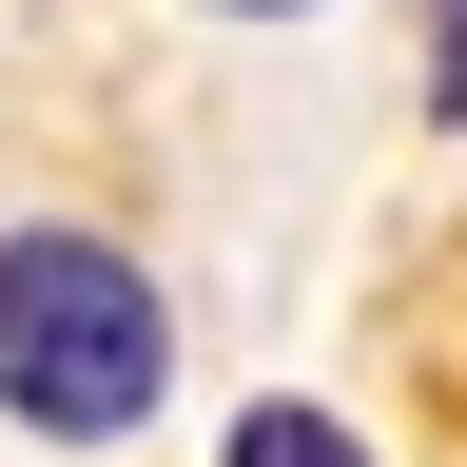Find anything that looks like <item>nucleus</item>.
Listing matches in <instances>:
<instances>
[{
	"mask_svg": "<svg viewBox=\"0 0 467 467\" xmlns=\"http://www.w3.org/2000/svg\"><path fill=\"white\" fill-rule=\"evenodd\" d=\"M156 370H175V331H156L137 254H98V234H0V409H20V429L117 448L156 409Z\"/></svg>",
	"mask_w": 467,
	"mask_h": 467,
	"instance_id": "obj_1",
	"label": "nucleus"
},
{
	"mask_svg": "<svg viewBox=\"0 0 467 467\" xmlns=\"http://www.w3.org/2000/svg\"><path fill=\"white\" fill-rule=\"evenodd\" d=\"M429 98H467V0H448V20H429Z\"/></svg>",
	"mask_w": 467,
	"mask_h": 467,
	"instance_id": "obj_3",
	"label": "nucleus"
},
{
	"mask_svg": "<svg viewBox=\"0 0 467 467\" xmlns=\"http://www.w3.org/2000/svg\"><path fill=\"white\" fill-rule=\"evenodd\" d=\"M254 20H273V0H254Z\"/></svg>",
	"mask_w": 467,
	"mask_h": 467,
	"instance_id": "obj_4",
	"label": "nucleus"
},
{
	"mask_svg": "<svg viewBox=\"0 0 467 467\" xmlns=\"http://www.w3.org/2000/svg\"><path fill=\"white\" fill-rule=\"evenodd\" d=\"M234 467H370V448H350L331 409H254V429H234Z\"/></svg>",
	"mask_w": 467,
	"mask_h": 467,
	"instance_id": "obj_2",
	"label": "nucleus"
}]
</instances>
